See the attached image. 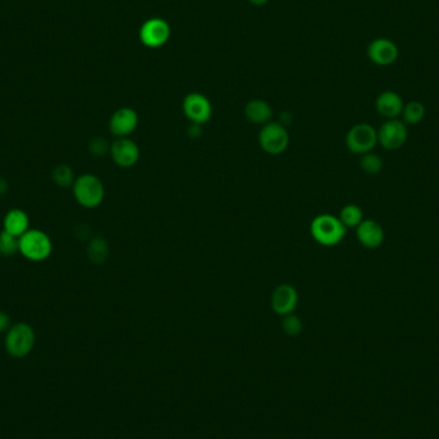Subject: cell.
<instances>
[{
	"label": "cell",
	"instance_id": "6da1fadb",
	"mask_svg": "<svg viewBox=\"0 0 439 439\" xmlns=\"http://www.w3.org/2000/svg\"><path fill=\"white\" fill-rule=\"evenodd\" d=\"M310 231L314 240L320 246L334 247L343 240L347 228L339 217H335L329 213H323L311 221Z\"/></svg>",
	"mask_w": 439,
	"mask_h": 439
},
{
	"label": "cell",
	"instance_id": "7a4b0ae2",
	"mask_svg": "<svg viewBox=\"0 0 439 439\" xmlns=\"http://www.w3.org/2000/svg\"><path fill=\"white\" fill-rule=\"evenodd\" d=\"M72 191L77 203L87 210L99 207L105 201V185L93 173H84L77 176L72 185Z\"/></svg>",
	"mask_w": 439,
	"mask_h": 439
},
{
	"label": "cell",
	"instance_id": "3957f363",
	"mask_svg": "<svg viewBox=\"0 0 439 439\" xmlns=\"http://www.w3.org/2000/svg\"><path fill=\"white\" fill-rule=\"evenodd\" d=\"M52 250V239L43 230L29 229L19 238V253L32 262L45 261Z\"/></svg>",
	"mask_w": 439,
	"mask_h": 439
},
{
	"label": "cell",
	"instance_id": "277c9868",
	"mask_svg": "<svg viewBox=\"0 0 439 439\" xmlns=\"http://www.w3.org/2000/svg\"><path fill=\"white\" fill-rule=\"evenodd\" d=\"M4 345L12 357L22 358L28 356L35 345L34 329L26 323H19L10 326L6 335Z\"/></svg>",
	"mask_w": 439,
	"mask_h": 439
},
{
	"label": "cell",
	"instance_id": "5b68a950",
	"mask_svg": "<svg viewBox=\"0 0 439 439\" xmlns=\"http://www.w3.org/2000/svg\"><path fill=\"white\" fill-rule=\"evenodd\" d=\"M258 143L264 152L271 156H277L286 152L289 145V133L287 127L279 121H271L264 125L258 134Z\"/></svg>",
	"mask_w": 439,
	"mask_h": 439
},
{
	"label": "cell",
	"instance_id": "8992f818",
	"mask_svg": "<svg viewBox=\"0 0 439 439\" xmlns=\"http://www.w3.org/2000/svg\"><path fill=\"white\" fill-rule=\"evenodd\" d=\"M376 143H378V131L372 127V125H354L345 135L347 149L358 156L372 152Z\"/></svg>",
	"mask_w": 439,
	"mask_h": 439
},
{
	"label": "cell",
	"instance_id": "52a82bcc",
	"mask_svg": "<svg viewBox=\"0 0 439 439\" xmlns=\"http://www.w3.org/2000/svg\"><path fill=\"white\" fill-rule=\"evenodd\" d=\"M171 36V28L163 19H147L139 30V38L147 48H161Z\"/></svg>",
	"mask_w": 439,
	"mask_h": 439
},
{
	"label": "cell",
	"instance_id": "ba28073f",
	"mask_svg": "<svg viewBox=\"0 0 439 439\" xmlns=\"http://www.w3.org/2000/svg\"><path fill=\"white\" fill-rule=\"evenodd\" d=\"M182 112L193 125L207 124L213 114L210 99L201 93H191L182 100Z\"/></svg>",
	"mask_w": 439,
	"mask_h": 439
},
{
	"label": "cell",
	"instance_id": "9c48e42d",
	"mask_svg": "<svg viewBox=\"0 0 439 439\" xmlns=\"http://www.w3.org/2000/svg\"><path fill=\"white\" fill-rule=\"evenodd\" d=\"M407 136V126L403 121L387 120L378 130V143L387 151H397L405 145Z\"/></svg>",
	"mask_w": 439,
	"mask_h": 439
},
{
	"label": "cell",
	"instance_id": "30bf717a",
	"mask_svg": "<svg viewBox=\"0 0 439 439\" xmlns=\"http://www.w3.org/2000/svg\"><path fill=\"white\" fill-rule=\"evenodd\" d=\"M109 154L112 161L121 169L134 167L140 160V148L130 138H117L111 144Z\"/></svg>",
	"mask_w": 439,
	"mask_h": 439
},
{
	"label": "cell",
	"instance_id": "8fae6325",
	"mask_svg": "<svg viewBox=\"0 0 439 439\" xmlns=\"http://www.w3.org/2000/svg\"><path fill=\"white\" fill-rule=\"evenodd\" d=\"M109 131L116 138H129L138 129L139 115L130 107L117 109L109 118Z\"/></svg>",
	"mask_w": 439,
	"mask_h": 439
},
{
	"label": "cell",
	"instance_id": "7c38bea8",
	"mask_svg": "<svg viewBox=\"0 0 439 439\" xmlns=\"http://www.w3.org/2000/svg\"><path fill=\"white\" fill-rule=\"evenodd\" d=\"M271 308L279 316H287L296 311L298 305V292L290 284L277 286L271 295Z\"/></svg>",
	"mask_w": 439,
	"mask_h": 439
},
{
	"label": "cell",
	"instance_id": "4fadbf2b",
	"mask_svg": "<svg viewBox=\"0 0 439 439\" xmlns=\"http://www.w3.org/2000/svg\"><path fill=\"white\" fill-rule=\"evenodd\" d=\"M398 56H400V50L389 39H375L367 47V57L376 66L393 65L397 61Z\"/></svg>",
	"mask_w": 439,
	"mask_h": 439
},
{
	"label": "cell",
	"instance_id": "5bb4252c",
	"mask_svg": "<svg viewBox=\"0 0 439 439\" xmlns=\"http://www.w3.org/2000/svg\"><path fill=\"white\" fill-rule=\"evenodd\" d=\"M356 237L365 248L375 249L381 247L384 242V230L375 220H363L356 228Z\"/></svg>",
	"mask_w": 439,
	"mask_h": 439
},
{
	"label": "cell",
	"instance_id": "9a60e30c",
	"mask_svg": "<svg viewBox=\"0 0 439 439\" xmlns=\"http://www.w3.org/2000/svg\"><path fill=\"white\" fill-rule=\"evenodd\" d=\"M403 100L401 96L396 92L387 90L376 98L375 108L379 115L383 116L387 120H394L401 115L403 109Z\"/></svg>",
	"mask_w": 439,
	"mask_h": 439
},
{
	"label": "cell",
	"instance_id": "2e32d148",
	"mask_svg": "<svg viewBox=\"0 0 439 439\" xmlns=\"http://www.w3.org/2000/svg\"><path fill=\"white\" fill-rule=\"evenodd\" d=\"M272 115H274V112H272L271 105L262 99L249 100L244 108L246 118L248 120L249 122L255 125L264 126V125L271 122Z\"/></svg>",
	"mask_w": 439,
	"mask_h": 439
},
{
	"label": "cell",
	"instance_id": "e0dca14e",
	"mask_svg": "<svg viewBox=\"0 0 439 439\" xmlns=\"http://www.w3.org/2000/svg\"><path fill=\"white\" fill-rule=\"evenodd\" d=\"M30 229L29 215L25 211L13 208L3 219V230L21 238Z\"/></svg>",
	"mask_w": 439,
	"mask_h": 439
},
{
	"label": "cell",
	"instance_id": "ac0fdd59",
	"mask_svg": "<svg viewBox=\"0 0 439 439\" xmlns=\"http://www.w3.org/2000/svg\"><path fill=\"white\" fill-rule=\"evenodd\" d=\"M86 255L92 264L102 265L109 256V246L108 242L103 237H94L87 243Z\"/></svg>",
	"mask_w": 439,
	"mask_h": 439
},
{
	"label": "cell",
	"instance_id": "d6986e66",
	"mask_svg": "<svg viewBox=\"0 0 439 439\" xmlns=\"http://www.w3.org/2000/svg\"><path fill=\"white\" fill-rule=\"evenodd\" d=\"M52 180L58 186L66 189V188L74 185V182L76 180V176H75V172L71 166L62 163V164H58L54 167V170L52 172Z\"/></svg>",
	"mask_w": 439,
	"mask_h": 439
},
{
	"label": "cell",
	"instance_id": "ffe728a7",
	"mask_svg": "<svg viewBox=\"0 0 439 439\" xmlns=\"http://www.w3.org/2000/svg\"><path fill=\"white\" fill-rule=\"evenodd\" d=\"M401 115L405 124H419L425 117V107L420 102L412 100L410 103L403 105Z\"/></svg>",
	"mask_w": 439,
	"mask_h": 439
},
{
	"label": "cell",
	"instance_id": "44dd1931",
	"mask_svg": "<svg viewBox=\"0 0 439 439\" xmlns=\"http://www.w3.org/2000/svg\"><path fill=\"white\" fill-rule=\"evenodd\" d=\"M339 220L345 228H357L363 221V210L357 204H345L341 210Z\"/></svg>",
	"mask_w": 439,
	"mask_h": 439
},
{
	"label": "cell",
	"instance_id": "7402d4cb",
	"mask_svg": "<svg viewBox=\"0 0 439 439\" xmlns=\"http://www.w3.org/2000/svg\"><path fill=\"white\" fill-rule=\"evenodd\" d=\"M360 167L367 175H376L383 170L382 158L375 153H365L360 158Z\"/></svg>",
	"mask_w": 439,
	"mask_h": 439
},
{
	"label": "cell",
	"instance_id": "603a6c76",
	"mask_svg": "<svg viewBox=\"0 0 439 439\" xmlns=\"http://www.w3.org/2000/svg\"><path fill=\"white\" fill-rule=\"evenodd\" d=\"M19 252V238L3 230L0 233V255L10 257Z\"/></svg>",
	"mask_w": 439,
	"mask_h": 439
},
{
	"label": "cell",
	"instance_id": "cb8c5ba5",
	"mask_svg": "<svg viewBox=\"0 0 439 439\" xmlns=\"http://www.w3.org/2000/svg\"><path fill=\"white\" fill-rule=\"evenodd\" d=\"M283 330L286 334L289 336H297V335L301 334L302 329H303V324H302V320L298 317V316L293 314H289L287 316H283Z\"/></svg>",
	"mask_w": 439,
	"mask_h": 439
},
{
	"label": "cell",
	"instance_id": "d4e9b609",
	"mask_svg": "<svg viewBox=\"0 0 439 439\" xmlns=\"http://www.w3.org/2000/svg\"><path fill=\"white\" fill-rule=\"evenodd\" d=\"M109 148H111L109 143L105 140V138H100V136L92 139L89 143V151L96 157H103L107 153H109Z\"/></svg>",
	"mask_w": 439,
	"mask_h": 439
},
{
	"label": "cell",
	"instance_id": "484cf974",
	"mask_svg": "<svg viewBox=\"0 0 439 439\" xmlns=\"http://www.w3.org/2000/svg\"><path fill=\"white\" fill-rule=\"evenodd\" d=\"M10 328V317L4 311H0V333L8 332Z\"/></svg>",
	"mask_w": 439,
	"mask_h": 439
},
{
	"label": "cell",
	"instance_id": "4316f807",
	"mask_svg": "<svg viewBox=\"0 0 439 439\" xmlns=\"http://www.w3.org/2000/svg\"><path fill=\"white\" fill-rule=\"evenodd\" d=\"M8 191H10V184L4 178H0V197L6 195Z\"/></svg>",
	"mask_w": 439,
	"mask_h": 439
},
{
	"label": "cell",
	"instance_id": "83f0119b",
	"mask_svg": "<svg viewBox=\"0 0 439 439\" xmlns=\"http://www.w3.org/2000/svg\"><path fill=\"white\" fill-rule=\"evenodd\" d=\"M250 4H253V6H256V7H261V6H265L266 3H268L270 0H248Z\"/></svg>",
	"mask_w": 439,
	"mask_h": 439
}]
</instances>
